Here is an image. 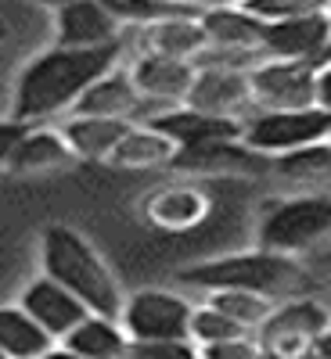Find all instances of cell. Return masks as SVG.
Here are the masks:
<instances>
[{
    "label": "cell",
    "instance_id": "1",
    "mask_svg": "<svg viewBox=\"0 0 331 359\" xmlns=\"http://www.w3.org/2000/svg\"><path fill=\"white\" fill-rule=\"evenodd\" d=\"M126 54V43H108V47H47L29 62L18 79H15V97H11V115L29 126H44L54 115H69L76 101L94 86L101 76L119 69Z\"/></svg>",
    "mask_w": 331,
    "mask_h": 359
},
{
    "label": "cell",
    "instance_id": "2",
    "mask_svg": "<svg viewBox=\"0 0 331 359\" xmlns=\"http://www.w3.org/2000/svg\"><path fill=\"white\" fill-rule=\"evenodd\" d=\"M180 284H188L195 291H209V294L213 291H252L263 298H274V302H288V298L306 294L313 280L295 255L256 248L242 255L195 262L188 269H180Z\"/></svg>",
    "mask_w": 331,
    "mask_h": 359
},
{
    "label": "cell",
    "instance_id": "3",
    "mask_svg": "<svg viewBox=\"0 0 331 359\" xmlns=\"http://www.w3.org/2000/svg\"><path fill=\"white\" fill-rule=\"evenodd\" d=\"M40 266L51 280L69 287L79 302L108 320H119L126 309V298L119 291L115 277L108 273L105 259L94 252V245L72 226H47L40 237Z\"/></svg>",
    "mask_w": 331,
    "mask_h": 359
},
{
    "label": "cell",
    "instance_id": "4",
    "mask_svg": "<svg viewBox=\"0 0 331 359\" xmlns=\"http://www.w3.org/2000/svg\"><path fill=\"white\" fill-rule=\"evenodd\" d=\"M259 248L303 259L331 241V194H292L266 208L256 233Z\"/></svg>",
    "mask_w": 331,
    "mask_h": 359
},
{
    "label": "cell",
    "instance_id": "5",
    "mask_svg": "<svg viewBox=\"0 0 331 359\" xmlns=\"http://www.w3.org/2000/svg\"><path fill=\"white\" fill-rule=\"evenodd\" d=\"M327 327H331V306L320 302L317 294H299L274 306L270 320L256 331V341L270 355L303 359V355H313V345Z\"/></svg>",
    "mask_w": 331,
    "mask_h": 359
},
{
    "label": "cell",
    "instance_id": "6",
    "mask_svg": "<svg viewBox=\"0 0 331 359\" xmlns=\"http://www.w3.org/2000/svg\"><path fill=\"white\" fill-rule=\"evenodd\" d=\"M331 137V111L317 108H288V111H256L245 123V144L252 151L278 158L299 147H310Z\"/></svg>",
    "mask_w": 331,
    "mask_h": 359
},
{
    "label": "cell",
    "instance_id": "7",
    "mask_svg": "<svg viewBox=\"0 0 331 359\" xmlns=\"http://www.w3.org/2000/svg\"><path fill=\"white\" fill-rule=\"evenodd\" d=\"M191 316L195 306L184 294L144 287L126 298L119 323L130 334V341H180V338H191Z\"/></svg>",
    "mask_w": 331,
    "mask_h": 359
},
{
    "label": "cell",
    "instance_id": "8",
    "mask_svg": "<svg viewBox=\"0 0 331 359\" xmlns=\"http://www.w3.org/2000/svg\"><path fill=\"white\" fill-rule=\"evenodd\" d=\"M252 97L263 111H288V108H317V79L320 65L310 62H281L266 57L252 72Z\"/></svg>",
    "mask_w": 331,
    "mask_h": 359
},
{
    "label": "cell",
    "instance_id": "9",
    "mask_svg": "<svg viewBox=\"0 0 331 359\" xmlns=\"http://www.w3.org/2000/svg\"><path fill=\"white\" fill-rule=\"evenodd\" d=\"M274 158H266L245 140H213L198 147H180L169 162L176 176H270Z\"/></svg>",
    "mask_w": 331,
    "mask_h": 359
},
{
    "label": "cell",
    "instance_id": "10",
    "mask_svg": "<svg viewBox=\"0 0 331 359\" xmlns=\"http://www.w3.org/2000/svg\"><path fill=\"white\" fill-rule=\"evenodd\" d=\"M184 104L216 118H234V123H249L259 111L249 72H227V69H198Z\"/></svg>",
    "mask_w": 331,
    "mask_h": 359
},
{
    "label": "cell",
    "instance_id": "11",
    "mask_svg": "<svg viewBox=\"0 0 331 359\" xmlns=\"http://www.w3.org/2000/svg\"><path fill=\"white\" fill-rule=\"evenodd\" d=\"M18 306L33 316L51 338H58V341H65L76 327L90 316V309L79 302V298L69 287H62L58 280H51L47 273H40L37 280H29L22 287Z\"/></svg>",
    "mask_w": 331,
    "mask_h": 359
},
{
    "label": "cell",
    "instance_id": "12",
    "mask_svg": "<svg viewBox=\"0 0 331 359\" xmlns=\"http://www.w3.org/2000/svg\"><path fill=\"white\" fill-rule=\"evenodd\" d=\"M327 43H331V15L288 18V22H270L266 25L263 54L266 57H281V62L324 65Z\"/></svg>",
    "mask_w": 331,
    "mask_h": 359
},
{
    "label": "cell",
    "instance_id": "13",
    "mask_svg": "<svg viewBox=\"0 0 331 359\" xmlns=\"http://www.w3.org/2000/svg\"><path fill=\"white\" fill-rule=\"evenodd\" d=\"M126 69L141 90V97L166 108L184 104L198 76L195 62H180V57H162V54H134V62Z\"/></svg>",
    "mask_w": 331,
    "mask_h": 359
},
{
    "label": "cell",
    "instance_id": "14",
    "mask_svg": "<svg viewBox=\"0 0 331 359\" xmlns=\"http://www.w3.org/2000/svg\"><path fill=\"white\" fill-rule=\"evenodd\" d=\"M123 40V25H119L101 0H79V4L65 8L54 15V43L58 47H108Z\"/></svg>",
    "mask_w": 331,
    "mask_h": 359
},
{
    "label": "cell",
    "instance_id": "15",
    "mask_svg": "<svg viewBox=\"0 0 331 359\" xmlns=\"http://www.w3.org/2000/svg\"><path fill=\"white\" fill-rule=\"evenodd\" d=\"M144 126L159 130L176 147H198V144H213V140H242L245 137V123L205 115V111H195L188 104L166 108V111H159L152 123H144Z\"/></svg>",
    "mask_w": 331,
    "mask_h": 359
},
{
    "label": "cell",
    "instance_id": "16",
    "mask_svg": "<svg viewBox=\"0 0 331 359\" xmlns=\"http://www.w3.org/2000/svg\"><path fill=\"white\" fill-rule=\"evenodd\" d=\"M205 47H209V36H205L198 15H180V18H166L148 29H137V54H162V57H180V62H198Z\"/></svg>",
    "mask_w": 331,
    "mask_h": 359
},
{
    "label": "cell",
    "instance_id": "17",
    "mask_svg": "<svg viewBox=\"0 0 331 359\" xmlns=\"http://www.w3.org/2000/svg\"><path fill=\"white\" fill-rule=\"evenodd\" d=\"M79 158L69 147L65 133L54 126H33L25 133V140L18 144V151L8 165L11 176H51V172H65L72 169Z\"/></svg>",
    "mask_w": 331,
    "mask_h": 359
},
{
    "label": "cell",
    "instance_id": "18",
    "mask_svg": "<svg viewBox=\"0 0 331 359\" xmlns=\"http://www.w3.org/2000/svg\"><path fill=\"white\" fill-rule=\"evenodd\" d=\"M202 29L209 36V47H231V50H263V36H266V22H259L245 4H223L205 8L202 15Z\"/></svg>",
    "mask_w": 331,
    "mask_h": 359
},
{
    "label": "cell",
    "instance_id": "19",
    "mask_svg": "<svg viewBox=\"0 0 331 359\" xmlns=\"http://www.w3.org/2000/svg\"><path fill=\"white\" fill-rule=\"evenodd\" d=\"M270 176L295 194H331V140L278 155Z\"/></svg>",
    "mask_w": 331,
    "mask_h": 359
},
{
    "label": "cell",
    "instance_id": "20",
    "mask_svg": "<svg viewBox=\"0 0 331 359\" xmlns=\"http://www.w3.org/2000/svg\"><path fill=\"white\" fill-rule=\"evenodd\" d=\"M65 133L69 147L79 162H112L115 147L134 130V123L123 118H98V115H65V123L58 126Z\"/></svg>",
    "mask_w": 331,
    "mask_h": 359
},
{
    "label": "cell",
    "instance_id": "21",
    "mask_svg": "<svg viewBox=\"0 0 331 359\" xmlns=\"http://www.w3.org/2000/svg\"><path fill=\"white\" fill-rule=\"evenodd\" d=\"M209 208H213L209 194L191 187V184H184V187H162V191H155L152 198L144 201V216H148V223L159 226V230L180 233V230L198 226L209 216Z\"/></svg>",
    "mask_w": 331,
    "mask_h": 359
},
{
    "label": "cell",
    "instance_id": "22",
    "mask_svg": "<svg viewBox=\"0 0 331 359\" xmlns=\"http://www.w3.org/2000/svg\"><path fill=\"white\" fill-rule=\"evenodd\" d=\"M176 151H180V147H176L169 137H162V133L152 130V126H137V123H134V130L123 137V144L115 147V155H112L108 165L126 169V172L169 169V162L176 158Z\"/></svg>",
    "mask_w": 331,
    "mask_h": 359
},
{
    "label": "cell",
    "instance_id": "23",
    "mask_svg": "<svg viewBox=\"0 0 331 359\" xmlns=\"http://www.w3.org/2000/svg\"><path fill=\"white\" fill-rule=\"evenodd\" d=\"M62 345L72 348L83 359H123V355H130V334L123 331V323L98 316V313H90Z\"/></svg>",
    "mask_w": 331,
    "mask_h": 359
},
{
    "label": "cell",
    "instance_id": "24",
    "mask_svg": "<svg viewBox=\"0 0 331 359\" xmlns=\"http://www.w3.org/2000/svg\"><path fill=\"white\" fill-rule=\"evenodd\" d=\"M54 338L22 306H0V352L8 359H40Z\"/></svg>",
    "mask_w": 331,
    "mask_h": 359
},
{
    "label": "cell",
    "instance_id": "25",
    "mask_svg": "<svg viewBox=\"0 0 331 359\" xmlns=\"http://www.w3.org/2000/svg\"><path fill=\"white\" fill-rule=\"evenodd\" d=\"M209 306L220 309L223 316H231L234 323H242L245 331H259V327L270 320L274 313V298H263V294H252V291H213L209 294Z\"/></svg>",
    "mask_w": 331,
    "mask_h": 359
},
{
    "label": "cell",
    "instance_id": "26",
    "mask_svg": "<svg viewBox=\"0 0 331 359\" xmlns=\"http://www.w3.org/2000/svg\"><path fill=\"white\" fill-rule=\"evenodd\" d=\"M108 8V15L123 25V29H148L155 22H166V18H180V15H198V11H180V8H169V4H159V0H101Z\"/></svg>",
    "mask_w": 331,
    "mask_h": 359
},
{
    "label": "cell",
    "instance_id": "27",
    "mask_svg": "<svg viewBox=\"0 0 331 359\" xmlns=\"http://www.w3.org/2000/svg\"><path fill=\"white\" fill-rule=\"evenodd\" d=\"M252 331H245L242 323H234L231 316H223L220 309L213 306H195V316H191V341L198 348L205 345H220V341H234V338H249Z\"/></svg>",
    "mask_w": 331,
    "mask_h": 359
},
{
    "label": "cell",
    "instance_id": "28",
    "mask_svg": "<svg viewBox=\"0 0 331 359\" xmlns=\"http://www.w3.org/2000/svg\"><path fill=\"white\" fill-rule=\"evenodd\" d=\"M245 8L259 22H288V18H310L331 15V0H245Z\"/></svg>",
    "mask_w": 331,
    "mask_h": 359
},
{
    "label": "cell",
    "instance_id": "29",
    "mask_svg": "<svg viewBox=\"0 0 331 359\" xmlns=\"http://www.w3.org/2000/svg\"><path fill=\"white\" fill-rule=\"evenodd\" d=\"M130 359H202L191 338L180 341H130Z\"/></svg>",
    "mask_w": 331,
    "mask_h": 359
},
{
    "label": "cell",
    "instance_id": "30",
    "mask_svg": "<svg viewBox=\"0 0 331 359\" xmlns=\"http://www.w3.org/2000/svg\"><path fill=\"white\" fill-rule=\"evenodd\" d=\"M198 352H202V359H263V348L252 334L234 338V341H220V345H205Z\"/></svg>",
    "mask_w": 331,
    "mask_h": 359
},
{
    "label": "cell",
    "instance_id": "31",
    "mask_svg": "<svg viewBox=\"0 0 331 359\" xmlns=\"http://www.w3.org/2000/svg\"><path fill=\"white\" fill-rule=\"evenodd\" d=\"M33 130L29 123H22V118L8 115V118H0V172H8L15 151H18V144L25 140V133Z\"/></svg>",
    "mask_w": 331,
    "mask_h": 359
},
{
    "label": "cell",
    "instance_id": "32",
    "mask_svg": "<svg viewBox=\"0 0 331 359\" xmlns=\"http://www.w3.org/2000/svg\"><path fill=\"white\" fill-rule=\"evenodd\" d=\"M299 262L306 266V273H310L313 284H327V287H331V241L317 245L313 252H306Z\"/></svg>",
    "mask_w": 331,
    "mask_h": 359
},
{
    "label": "cell",
    "instance_id": "33",
    "mask_svg": "<svg viewBox=\"0 0 331 359\" xmlns=\"http://www.w3.org/2000/svg\"><path fill=\"white\" fill-rule=\"evenodd\" d=\"M317 104L324 111H331V65H320V79H317Z\"/></svg>",
    "mask_w": 331,
    "mask_h": 359
},
{
    "label": "cell",
    "instance_id": "34",
    "mask_svg": "<svg viewBox=\"0 0 331 359\" xmlns=\"http://www.w3.org/2000/svg\"><path fill=\"white\" fill-rule=\"evenodd\" d=\"M159 4H169V8H180V11H205V8H216L223 0H159Z\"/></svg>",
    "mask_w": 331,
    "mask_h": 359
},
{
    "label": "cell",
    "instance_id": "35",
    "mask_svg": "<svg viewBox=\"0 0 331 359\" xmlns=\"http://www.w3.org/2000/svg\"><path fill=\"white\" fill-rule=\"evenodd\" d=\"M313 355H317V359H331V327H327V331L317 338V345H313Z\"/></svg>",
    "mask_w": 331,
    "mask_h": 359
},
{
    "label": "cell",
    "instance_id": "36",
    "mask_svg": "<svg viewBox=\"0 0 331 359\" xmlns=\"http://www.w3.org/2000/svg\"><path fill=\"white\" fill-rule=\"evenodd\" d=\"M40 359H83V355H76L72 348H65V345H51Z\"/></svg>",
    "mask_w": 331,
    "mask_h": 359
},
{
    "label": "cell",
    "instance_id": "37",
    "mask_svg": "<svg viewBox=\"0 0 331 359\" xmlns=\"http://www.w3.org/2000/svg\"><path fill=\"white\" fill-rule=\"evenodd\" d=\"M33 4H40V8H47V11H65V8H72V4H79V0H33Z\"/></svg>",
    "mask_w": 331,
    "mask_h": 359
},
{
    "label": "cell",
    "instance_id": "38",
    "mask_svg": "<svg viewBox=\"0 0 331 359\" xmlns=\"http://www.w3.org/2000/svg\"><path fill=\"white\" fill-rule=\"evenodd\" d=\"M324 65H331V43H327V50H324Z\"/></svg>",
    "mask_w": 331,
    "mask_h": 359
},
{
    "label": "cell",
    "instance_id": "39",
    "mask_svg": "<svg viewBox=\"0 0 331 359\" xmlns=\"http://www.w3.org/2000/svg\"><path fill=\"white\" fill-rule=\"evenodd\" d=\"M231 4H245V0H231Z\"/></svg>",
    "mask_w": 331,
    "mask_h": 359
},
{
    "label": "cell",
    "instance_id": "40",
    "mask_svg": "<svg viewBox=\"0 0 331 359\" xmlns=\"http://www.w3.org/2000/svg\"><path fill=\"white\" fill-rule=\"evenodd\" d=\"M0 36H4V25H0Z\"/></svg>",
    "mask_w": 331,
    "mask_h": 359
},
{
    "label": "cell",
    "instance_id": "41",
    "mask_svg": "<svg viewBox=\"0 0 331 359\" xmlns=\"http://www.w3.org/2000/svg\"><path fill=\"white\" fill-rule=\"evenodd\" d=\"M0 359H8V355H4V352H0Z\"/></svg>",
    "mask_w": 331,
    "mask_h": 359
},
{
    "label": "cell",
    "instance_id": "42",
    "mask_svg": "<svg viewBox=\"0 0 331 359\" xmlns=\"http://www.w3.org/2000/svg\"><path fill=\"white\" fill-rule=\"evenodd\" d=\"M123 359H130V355H123Z\"/></svg>",
    "mask_w": 331,
    "mask_h": 359
},
{
    "label": "cell",
    "instance_id": "43",
    "mask_svg": "<svg viewBox=\"0 0 331 359\" xmlns=\"http://www.w3.org/2000/svg\"><path fill=\"white\" fill-rule=\"evenodd\" d=\"M327 140H331V137H327Z\"/></svg>",
    "mask_w": 331,
    "mask_h": 359
}]
</instances>
